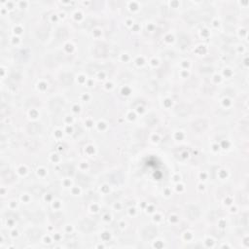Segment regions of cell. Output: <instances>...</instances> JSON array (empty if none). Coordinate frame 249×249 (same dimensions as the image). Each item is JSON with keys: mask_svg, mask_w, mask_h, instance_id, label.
<instances>
[{"mask_svg": "<svg viewBox=\"0 0 249 249\" xmlns=\"http://www.w3.org/2000/svg\"><path fill=\"white\" fill-rule=\"evenodd\" d=\"M156 233H157V230H156V229H155L154 227L149 226V227H146V228L144 229V230H143V232H142V235H143V238H144L145 239H151L152 238L155 237V234H156Z\"/></svg>", "mask_w": 249, "mask_h": 249, "instance_id": "obj_1", "label": "cell"}, {"mask_svg": "<svg viewBox=\"0 0 249 249\" xmlns=\"http://www.w3.org/2000/svg\"><path fill=\"white\" fill-rule=\"evenodd\" d=\"M186 213H187L188 216H189V218H191V219H196L200 216V210L196 206H193V205L187 207Z\"/></svg>", "mask_w": 249, "mask_h": 249, "instance_id": "obj_2", "label": "cell"}, {"mask_svg": "<svg viewBox=\"0 0 249 249\" xmlns=\"http://www.w3.org/2000/svg\"><path fill=\"white\" fill-rule=\"evenodd\" d=\"M93 227H95V224L91 220H84L80 224V228L83 232H91Z\"/></svg>", "mask_w": 249, "mask_h": 249, "instance_id": "obj_3", "label": "cell"}, {"mask_svg": "<svg viewBox=\"0 0 249 249\" xmlns=\"http://www.w3.org/2000/svg\"><path fill=\"white\" fill-rule=\"evenodd\" d=\"M190 111H191L190 107L186 104H182V105L178 106L177 109H176V113L179 116H186L190 113Z\"/></svg>", "mask_w": 249, "mask_h": 249, "instance_id": "obj_4", "label": "cell"}, {"mask_svg": "<svg viewBox=\"0 0 249 249\" xmlns=\"http://www.w3.org/2000/svg\"><path fill=\"white\" fill-rule=\"evenodd\" d=\"M109 180L112 183H115V184L120 183L123 181V176L121 175V173H119V172H114L109 175Z\"/></svg>", "mask_w": 249, "mask_h": 249, "instance_id": "obj_5", "label": "cell"}, {"mask_svg": "<svg viewBox=\"0 0 249 249\" xmlns=\"http://www.w3.org/2000/svg\"><path fill=\"white\" fill-rule=\"evenodd\" d=\"M26 130L29 133H37L41 131V126L38 124H29L26 127Z\"/></svg>", "mask_w": 249, "mask_h": 249, "instance_id": "obj_6", "label": "cell"}, {"mask_svg": "<svg viewBox=\"0 0 249 249\" xmlns=\"http://www.w3.org/2000/svg\"><path fill=\"white\" fill-rule=\"evenodd\" d=\"M193 127L197 131H203L206 127V122H205V121H203V120L197 121V122L194 124Z\"/></svg>", "mask_w": 249, "mask_h": 249, "instance_id": "obj_7", "label": "cell"}, {"mask_svg": "<svg viewBox=\"0 0 249 249\" xmlns=\"http://www.w3.org/2000/svg\"><path fill=\"white\" fill-rule=\"evenodd\" d=\"M62 82L64 84V85H69L71 82H72V76L70 75V74L68 73H65L63 74V75L62 76Z\"/></svg>", "mask_w": 249, "mask_h": 249, "instance_id": "obj_8", "label": "cell"}, {"mask_svg": "<svg viewBox=\"0 0 249 249\" xmlns=\"http://www.w3.org/2000/svg\"><path fill=\"white\" fill-rule=\"evenodd\" d=\"M63 105V103L60 101V100L58 99H56V100H53V101L51 102V108L54 109V110H58L60 107H62Z\"/></svg>", "mask_w": 249, "mask_h": 249, "instance_id": "obj_9", "label": "cell"}, {"mask_svg": "<svg viewBox=\"0 0 249 249\" xmlns=\"http://www.w3.org/2000/svg\"><path fill=\"white\" fill-rule=\"evenodd\" d=\"M28 237L31 240H36L39 238L40 237V231L38 230H31L29 234H28Z\"/></svg>", "mask_w": 249, "mask_h": 249, "instance_id": "obj_10", "label": "cell"}, {"mask_svg": "<svg viewBox=\"0 0 249 249\" xmlns=\"http://www.w3.org/2000/svg\"><path fill=\"white\" fill-rule=\"evenodd\" d=\"M95 51H96V54L97 56H103L106 53V48L104 46H97Z\"/></svg>", "mask_w": 249, "mask_h": 249, "instance_id": "obj_11", "label": "cell"}]
</instances>
